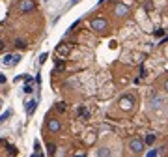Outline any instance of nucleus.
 Returning a JSON list of instances; mask_svg holds the SVG:
<instances>
[{
    "label": "nucleus",
    "mask_w": 168,
    "mask_h": 157,
    "mask_svg": "<svg viewBox=\"0 0 168 157\" xmlns=\"http://www.w3.org/2000/svg\"><path fill=\"white\" fill-rule=\"evenodd\" d=\"M144 140H140V139H131L129 140V150L133 151V153H142V150H144Z\"/></svg>",
    "instance_id": "obj_1"
},
{
    "label": "nucleus",
    "mask_w": 168,
    "mask_h": 157,
    "mask_svg": "<svg viewBox=\"0 0 168 157\" xmlns=\"http://www.w3.org/2000/svg\"><path fill=\"white\" fill-rule=\"evenodd\" d=\"M107 26H108V22H107L105 19H101V17H97V19H93V21H92V30L103 32V30H107Z\"/></svg>",
    "instance_id": "obj_2"
},
{
    "label": "nucleus",
    "mask_w": 168,
    "mask_h": 157,
    "mask_svg": "<svg viewBox=\"0 0 168 157\" xmlns=\"http://www.w3.org/2000/svg\"><path fill=\"white\" fill-rule=\"evenodd\" d=\"M36 4H34V0H21V4H19V10L22 13H28V11H34Z\"/></svg>",
    "instance_id": "obj_3"
},
{
    "label": "nucleus",
    "mask_w": 168,
    "mask_h": 157,
    "mask_svg": "<svg viewBox=\"0 0 168 157\" xmlns=\"http://www.w3.org/2000/svg\"><path fill=\"white\" fill-rule=\"evenodd\" d=\"M119 107H122L123 110H129V108L133 107V97H131V96L122 97V99H119Z\"/></svg>",
    "instance_id": "obj_4"
},
{
    "label": "nucleus",
    "mask_w": 168,
    "mask_h": 157,
    "mask_svg": "<svg viewBox=\"0 0 168 157\" xmlns=\"http://www.w3.org/2000/svg\"><path fill=\"white\" fill-rule=\"evenodd\" d=\"M56 54H58L60 58H65V56L69 54V45H65V43L58 45V47H56Z\"/></svg>",
    "instance_id": "obj_5"
},
{
    "label": "nucleus",
    "mask_w": 168,
    "mask_h": 157,
    "mask_svg": "<svg viewBox=\"0 0 168 157\" xmlns=\"http://www.w3.org/2000/svg\"><path fill=\"white\" fill-rule=\"evenodd\" d=\"M60 120H49V131H53V133H56V131H60Z\"/></svg>",
    "instance_id": "obj_6"
},
{
    "label": "nucleus",
    "mask_w": 168,
    "mask_h": 157,
    "mask_svg": "<svg viewBox=\"0 0 168 157\" xmlns=\"http://www.w3.org/2000/svg\"><path fill=\"white\" fill-rule=\"evenodd\" d=\"M36 107H37V101H36V99L28 101V103H26V112H28V114H32V112L36 110Z\"/></svg>",
    "instance_id": "obj_7"
},
{
    "label": "nucleus",
    "mask_w": 168,
    "mask_h": 157,
    "mask_svg": "<svg viewBox=\"0 0 168 157\" xmlns=\"http://www.w3.org/2000/svg\"><path fill=\"white\" fill-rule=\"evenodd\" d=\"M116 15H119V17H123V15H127V8H125L123 4H119V6H116Z\"/></svg>",
    "instance_id": "obj_8"
},
{
    "label": "nucleus",
    "mask_w": 168,
    "mask_h": 157,
    "mask_svg": "<svg viewBox=\"0 0 168 157\" xmlns=\"http://www.w3.org/2000/svg\"><path fill=\"white\" fill-rule=\"evenodd\" d=\"M77 114H79V116H82L84 120H88V118H90V112H88L84 107H79V108H77Z\"/></svg>",
    "instance_id": "obj_9"
},
{
    "label": "nucleus",
    "mask_w": 168,
    "mask_h": 157,
    "mask_svg": "<svg viewBox=\"0 0 168 157\" xmlns=\"http://www.w3.org/2000/svg\"><path fill=\"white\" fill-rule=\"evenodd\" d=\"M2 64H4V65H13V54H6V56L2 58Z\"/></svg>",
    "instance_id": "obj_10"
},
{
    "label": "nucleus",
    "mask_w": 168,
    "mask_h": 157,
    "mask_svg": "<svg viewBox=\"0 0 168 157\" xmlns=\"http://www.w3.org/2000/svg\"><path fill=\"white\" fill-rule=\"evenodd\" d=\"M144 142H146V144H153L155 142V135L153 133H148L146 137H144Z\"/></svg>",
    "instance_id": "obj_11"
},
{
    "label": "nucleus",
    "mask_w": 168,
    "mask_h": 157,
    "mask_svg": "<svg viewBox=\"0 0 168 157\" xmlns=\"http://www.w3.org/2000/svg\"><path fill=\"white\" fill-rule=\"evenodd\" d=\"M15 47L17 49H25L26 45H25V41H22V39H15Z\"/></svg>",
    "instance_id": "obj_12"
},
{
    "label": "nucleus",
    "mask_w": 168,
    "mask_h": 157,
    "mask_svg": "<svg viewBox=\"0 0 168 157\" xmlns=\"http://www.w3.org/2000/svg\"><path fill=\"white\" fill-rule=\"evenodd\" d=\"M64 67H65L64 60H58V65H56V69H54V73H56V71H64Z\"/></svg>",
    "instance_id": "obj_13"
},
{
    "label": "nucleus",
    "mask_w": 168,
    "mask_h": 157,
    "mask_svg": "<svg viewBox=\"0 0 168 157\" xmlns=\"http://www.w3.org/2000/svg\"><path fill=\"white\" fill-rule=\"evenodd\" d=\"M65 108H67L65 103H58V105H56V110H58V112H65Z\"/></svg>",
    "instance_id": "obj_14"
},
{
    "label": "nucleus",
    "mask_w": 168,
    "mask_h": 157,
    "mask_svg": "<svg viewBox=\"0 0 168 157\" xmlns=\"http://www.w3.org/2000/svg\"><path fill=\"white\" fill-rule=\"evenodd\" d=\"M34 90H32V84L30 82H26V86H25V94H32Z\"/></svg>",
    "instance_id": "obj_15"
},
{
    "label": "nucleus",
    "mask_w": 168,
    "mask_h": 157,
    "mask_svg": "<svg viewBox=\"0 0 168 157\" xmlns=\"http://www.w3.org/2000/svg\"><path fill=\"white\" fill-rule=\"evenodd\" d=\"M8 153H10V155H17V150H15V146H8Z\"/></svg>",
    "instance_id": "obj_16"
},
{
    "label": "nucleus",
    "mask_w": 168,
    "mask_h": 157,
    "mask_svg": "<svg viewBox=\"0 0 168 157\" xmlns=\"http://www.w3.org/2000/svg\"><path fill=\"white\" fill-rule=\"evenodd\" d=\"M47 58H49V53H43V54L39 56V62L43 64V62H47Z\"/></svg>",
    "instance_id": "obj_17"
},
{
    "label": "nucleus",
    "mask_w": 168,
    "mask_h": 157,
    "mask_svg": "<svg viewBox=\"0 0 168 157\" xmlns=\"http://www.w3.org/2000/svg\"><path fill=\"white\" fill-rule=\"evenodd\" d=\"M21 62V54H13V65Z\"/></svg>",
    "instance_id": "obj_18"
},
{
    "label": "nucleus",
    "mask_w": 168,
    "mask_h": 157,
    "mask_svg": "<svg viewBox=\"0 0 168 157\" xmlns=\"http://www.w3.org/2000/svg\"><path fill=\"white\" fill-rule=\"evenodd\" d=\"M10 114H11V112H10V110H8V112H4V114H2V116H0V122H4V120H6V118L10 116Z\"/></svg>",
    "instance_id": "obj_19"
},
{
    "label": "nucleus",
    "mask_w": 168,
    "mask_h": 157,
    "mask_svg": "<svg viewBox=\"0 0 168 157\" xmlns=\"http://www.w3.org/2000/svg\"><path fill=\"white\" fill-rule=\"evenodd\" d=\"M157 153H159V151H157V150H150V151H148V157H155V155H157Z\"/></svg>",
    "instance_id": "obj_20"
},
{
    "label": "nucleus",
    "mask_w": 168,
    "mask_h": 157,
    "mask_svg": "<svg viewBox=\"0 0 168 157\" xmlns=\"http://www.w3.org/2000/svg\"><path fill=\"white\" fill-rule=\"evenodd\" d=\"M153 103H155L153 107H161V97H155V99H153Z\"/></svg>",
    "instance_id": "obj_21"
},
{
    "label": "nucleus",
    "mask_w": 168,
    "mask_h": 157,
    "mask_svg": "<svg viewBox=\"0 0 168 157\" xmlns=\"http://www.w3.org/2000/svg\"><path fill=\"white\" fill-rule=\"evenodd\" d=\"M54 150H56V148H54V144H49V153H51V155L54 153Z\"/></svg>",
    "instance_id": "obj_22"
},
{
    "label": "nucleus",
    "mask_w": 168,
    "mask_h": 157,
    "mask_svg": "<svg viewBox=\"0 0 168 157\" xmlns=\"http://www.w3.org/2000/svg\"><path fill=\"white\" fill-rule=\"evenodd\" d=\"M4 82H6V75L2 73V75H0V84H4Z\"/></svg>",
    "instance_id": "obj_23"
},
{
    "label": "nucleus",
    "mask_w": 168,
    "mask_h": 157,
    "mask_svg": "<svg viewBox=\"0 0 168 157\" xmlns=\"http://www.w3.org/2000/svg\"><path fill=\"white\" fill-rule=\"evenodd\" d=\"M4 47H6V43H4L2 39H0V51H4Z\"/></svg>",
    "instance_id": "obj_24"
},
{
    "label": "nucleus",
    "mask_w": 168,
    "mask_h": 157,
    "mask_svg": "<svg viewBox=\"0 0 168 157\" xmlns=\"http://www.w3.org/2000/svg\"><path fill=\"white\" fill-rule=\"evenodd\" d=\"M164 90H168V80H166V82H164Z\"/></svg>",
    "instance_id": "obj_25"
}]
</instances>
